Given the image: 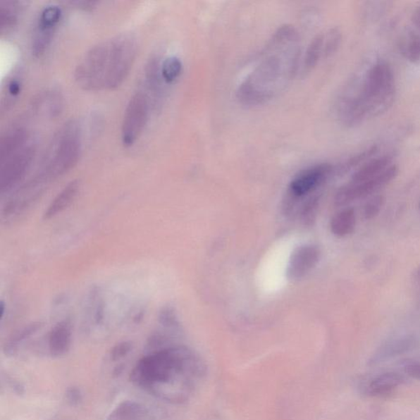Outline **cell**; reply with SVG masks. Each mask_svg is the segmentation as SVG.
Instances as JSON below:
<instances>
[{"mask_svg":"<svg viewBox=\"0 0 420 420\" xmlns=\"http://www.w3.org/2000/svg\"><path fill=\"white\" fill-rule=\"evenodd\" d=\"M22 83L18 78L13 79L8 84V92L11 97H17L21 92Z\"/></svg>","mask_w":420,"mask_h":420,"instance_id":"e575fe53","label":"cell"},{"mask_svg":"<svg viewBox=\"0 0 420 420\" xmlns=\"http://www.w3.org/2000/svg\"><path fill=\"white\" fill-rule=\"evenodd\" d=\"M19 13L18 2H2L0 4V31L8 33L16 26Z\"/></svg>","mask_w":420,"mask_h":420,"instance_id":"cb8c5ba5","label":"cell"},{"mask_svg":"<svg viewBox=\"0 0 420 420\" xmlns=\"http://www.w3.org/2000/svg\"><path fill=\"white\" fill-rule=\"evenodd\" d=\"M323 34H319L309 44L304 59V68L307 71H311L316 66L319 59L323 58Z\"/></svg>","mask_w":420,"mask_h":420,"instance_id":"484cf974","label":"cell"},{"mask_svg":"<svg viewBox=\"0 0 420 420\" xmlns=\"http://www.w3.org/2000/svg\"><path fill=\"white\" fill-rule=\"evenodd\" d=\"M404 371L414 379L420 381V363L414 362L408 364V366L404 368Z\"/></svg>","mask_w":420,"mask_h":420,"instance_id":"836d02e7","label":"cell"},{"mask_svg":"<svg viewBox=\"0 0 420 420\" xmlns=\"http://www.w3.org/2000/svg\"><path fill=\"white\" fill-rule=\"evenodd\" d=\"M356 225V211L352 208H347L334 215L330 228L335 236L344 237L354 231Z\"/></svg>","mask_w":420,"mask_h":420,"instance_id":"44dd1931","label":"cell"},{"mask_svg":"<svg viewBox=\"0 0 420 420\" xmlns=\"http://www.w3.org/2000/svg\"><path fill=\"white\" fill-rule=\"evenodd\" d=\"M299 39L292 25H284L277 30L257 67L239 87L240 102L246 106H257L283 91L297 72L301 52Z\"/></svg>","mask_w":420,"mask_h":420,"instance_id":"6da1fadb","label":"cell"},{"mask_svg":"<svg viewBox=\"0 0 420 420\" xmlns=\"http://www.w3.org/2000/svg\"><path fill=\"white\" fill-rule=\"evenodd\" d=\"M191 359L187 349L171 347L158 350L137 363L131 379L137 386L160 395L163 388H168L175 375L183 371Z\"/></svg>","mask_w":420,"mask_h":420,"instance_id":"3957f363","label":"cell"},{"mask_svg":"<svg viewBox=\"0 0 420 420\" xmlns=\"http://www.w3.org/2000/svg\"><path fill=\"white\" fill-rule=\"evenodd\" d=\"M56 26L37 20L32 39V52L36 57H41L46 53L52 42Z\"/></svg>","mask_w":420,"mask_h":420,"instance_id":"ac0fdd59","label":"cell"},{"mask_svg":"<svg viewBox=\"0 0 420 420\" xmlns=\"http://www.w3.org/2000/svg\"><path fill=\"white\" fill-rule=\"evenodd\" d=\"M397 168L394 164L386 172L368 181L359 183H349L339 190L335 197V204L338 206H343L359 199H366L392 183L397 177Z\"/></svg>","mask_w":420,"mask_h":420,"instance_id":"ba28073f","label":"cell"},{"mask_svg":"<svg viewBox=\"0 0 420 420\" xmlns=\"http://www.w3.org/2000/svg\"><path fill=\"white\" fill-rule=\"evenodd\" d=\"M43 326L42 323H32L15 333L8 341L5 344L4 352L8 354H13L16 352L19 344H21L25 340L32 337L37 333Z\"/></svg>","mask_w":420,"mask_h":420,"instance_id":"d4e9b609","label":"cell"},{"mask_svg":"<svg viewBox=\"0 0 420 420\" xmlns=\"http://www.w3.org/2000/svg\"><path fill=\"white\" fill-rule=\"evenodd\" d=\"M183 71V63L176 56H170L161 63V73L165 83L172 84L179 78Z\"/></svg>","mask_w":420,"mask_h":420,"instance_id":"4316f807","label":"cell"},{"mask_svg":"<svg viewBox=\"0 0 420 420\" xmlns=\"http://www.w3.org/2000/svg\"><path fill=\"white\" fill-rule=\"evenodd\" d=\"M81 152V128L76 120H69L55 134L39 174L48 182L63 176L78 163Z\"/></svg>","mask_w":420,"mask_h":420,"instance_id":"277c9868","label":"cell"},{"mask_svg":"<svg viewBox=\"0 0 420 420\" xmlns=\"http://www.w3.org/2000/svg\"><path fill=\"white\" fill-rule=\"evenodd\" d=\"M414 279H416L417 286L420 288V265L416 270V274H414Z\"/></svg>","mask_w":420,"mask_h":420,"instance_id":"8d00e7d4","label":"cell"},{"mask_svg":"<svg viewBox=\"0 0 420 420\" xmlns=\"http://www.w3.org/2000/svg\"><path fill=\"white\" fill-rule=\"evenodd\" d=\"M332 171L333 167L328 163L304 169L292 180L288 192L297 198L307 196L326 182Z\"/></svg>","mask_w":420,"mask_h":420,"instance_id":"30bf717a","label":"cell"},{"mask_svg":"<svg viewBox=\"0 0 420 420\" xmlns=\"http://www.w3.org/2000/svg\"><path fill=\"white\" fill-rule=\"evenodd\" d=\"M48 183L47 180L38 174V176L20 187L5 204L3 216L7 218L17 217L26 211L41 196Z\"/></svg>","mask_w":420,"mask_h":420,"instance_id":"9c48e42d","label":"cell"},{"mask_svg":"<svg viewBox=\"0 0 420 420\" xmlns=\"http://www.w3.org/2000/svg\"><path fill=\"white\" fill-rule=\"evenodd\" d=\"M161 63L159 58L153 57L149 60L144 69L147 87L154 99V105L161 101L164 94V84H166L162 77Z\"/></svg>","mask_w":420,"mask_h":420,"instance_id":"9a60e30c","label":"cell"},{"mask_svg":"<svg viewBox=\"0 0 420 420\" xmlns=\"http://www.w3.org/2000/svg\"><path fill=\"white\" fill-rule=\"evenodd\" d=\"M393 165V159L389 156L369 159L354 172L350 183H359L368 181L386 172Z\"/></svg>","mask_w":420,"mask_h":420,"instance_id":"e0dca14e","label":"cell"},{"mask_svg":"<svg viewBox=\"0 0 420 420\" xmlns=\"http://www.w3.org/2000/svg\"><path fill=\"white\" fill-rule=\"evenodd\" d=\"M156 413L144 404L133 402L126 401L113 409L109 414L106 420H156Z\"/></svg>","mask_w":420,"mask_h":420,"instance_id":"4fadbf2b","label":"cell"},{"mask_svg":"<svg viewBox=\"0 0 420 420\" xmlns=\"http://www.w3.org/2000/svg\"><path fill=\"white\" fill-rule=\"evenodd\" d=\"M385 203L383 196H375L369 199L364 204L363 209V216L366 220H371L376 218L381 211Z\"/></svg>","mask_w":420,"mask_h":420,"instance_id":"f546056e","label":"cell"},{"mask_svg":"<svg viewBox=\"0 0 420 420\" xmlns=\"http://www.w3.org/2000/svg\"><path fill=\"white\" fill-rule=\"evenodd\" d=\"M80 8H83L85 9L92 8L94 5H96L97 2L93 1H82V2H76Z\"/></svg>","mask_w":420,"mask_h":420,"instance_id":"d590c367","label":"cell"},{"mask_svg":"<svg viewBox=\"0 0 420 420\" xmlns=\"http://www.w3.org/2000/svg\"><path fill=\"white\" fill-rule=\"evenodd\" d=\"M159 321L163 327L169 329H178L179 321L176 311L172 307H164L159 314Z\"/></svg>","mask_w":420,"mask_h":420,"instance_id":"4dcf8cb0","label":"cell"},{"mask_svg":"<svg viewBox=\"0 0 420 420\" xmlns=\"http://www.w3.org/2000/svg\"><path fill=\"white\" fill-rule=\"evenodd\" d=\"M65 396H66L67 402L73 407L80 406L83 401L81 389L77 387L69 388Z\"/></svg>","mask_w":420,"mask_h":420,"instance_id":"d6a6232c","label":"cell"},{"mask_svg":"<svg viewBox=\"0 0 420 420\" xmlns=\"http://www.w3.org/2000/svg\"><path fill=\"white\" fill-rule=\"evenodd\" d=\"M28 132L22 127L10 129L0 141V160H3L22 148L29 141Z\"/></svg>","mask_w":420,"mask_h":420,"instance_id":"d6986e66","label":"cell"},{"mask_svg":"<svg viewBox=\"0 0 420 420\" xmlns=\"http://www.w3.org/2000/svg\"><path fill=\"white\" fill-rule=\"evenodd\" d=\"M403 383L402 375L396 372L378 374L370 380L366 387V393L373 397L387 396Z\"/></svg>","mask_w":420,"mask_h":420,"instance_id":"2e32d148","label":"cell"},{"mask_svg":"<svg viewBox=\"0 0 420 420\" xmlns=\"http://www.w3.org/2000/svg\"><path fill=\"white\" fill-rule=\"evenodd\" d=\"M320 249L313 245H304L295 249L288 265L287 277L299 280L307 275L319 261Z\"/></svg>","mask_w":420,"mask_h":420,"instance_id":"8fae6325","label":"cell"},{"mask_svg":"<svg viewBox=\"0 0 420 420\" xmlns=\"http://www.w3.org/2000/svg\"><path fill=\"white\" fill-rule=\"evenodd\" d=\"M132 350V343L130 342H120L115 346L111 351V359L113 362H118L128 356Z\"/></svg>","mask_w":420,"mask_h":420,"instance_id":"1f68e13d","label":"cell"},{"mask_svg":"<svg viewBox=\"0 0 420 420\" xmlns=\"http://www.w3.org/2000/svg\"><path fill=\"white\" fill-rule=\"evenodd\" d=\"M319 202V197H313L304 203L302 211V220L304 226H311L314 224L317 216Z\"/></svg>","mask_w":420,"mask_h":420,"instance_id":"f1b7e54d","label":"cell"},{"mask_svg":"<svg viewBox=\"0 0 420 420\" xmlns=\"http://www.w3.org/2000/svg\"><path fill=\"white\" fill-rule=\"evenodd\" d=\"M80 189H81V182L79 180H73L70 182L53 199L48 209L44 211L43 218L44 220L51 219L66 210L76 199Z\"/></svg>","mask_w":420,"mask_h":420,"instance_id":"5bb4252c","label":"cell"},{"mask_svg":"<svg viewBox=\"0 0 420 420\" xmlns=\"http://www.w3.org/2000/svg\"><path fill=\"white\" fill-rule=\"evenodd\" d=\"M396 81L388 62L378 60L369 68L354 92H344L338 99V114L347 127H354L382 115L392 107Z\"/></svg>","mask_w":420,"mask_h":420,"instance_id":"7a4b0ae2","label":"cell"},{"mask_svg":"<svg viewBox=\"0 0 420 420\" xmlns=\"http://www.w3.org/2000/svg\"><path fill=\"white\" fill-rule=\"evenodd\" d=\"M111 39L98 43L84 54L75 69L78 86L86 91L112 89L113 59Z\"/></svg>","mask_w":420,"mask_h":420,"instance_id":"5b68a950","label":"cell"},{"mask_svg":"<svg viewBox=\"0 0 420 420\" xmlns=\"http://www.w3.org/2000/svg\"><path fill=\"white\" fill-rule=\"evenodd\" d=\"M151 103L146 93L141 92L130 99L122 123V142L124 147L133 146L146 127Z\"/></svg>","mask_w":420,"mask_h":420,"instance_id":"52a82bcc","label":"cell"},{"mask_svg":"<svg viewBox=\"0 0 420 420\" xmlns=\"http://www.w3.org/2000/svg\"><path fill=\"white\" fill-rule=\"evenodd\" d=\"M4 313H5V304L2 301L1 303H0V315H1V319L4 318Z\"/></svg>","mask_w":420,"mask_h":420,"instance_id":"74e56055","label":"cell"},{"mask_svg":"<svg viewBox=\"0 0 420 420\" xmlns=\"http://www.w3.org/2000/svg\"><path fill=\"white\" fill-rule=\"evenodd\" d=\"M323 58H326L338 51L342 42V33L338 28H333L323 34Z\"/></svg>","mask_w":420,"mask_h":420,"instance_id":"83f0119b","label":"cell"},{"mask_svg":"<svg viewBox=\"0 0 420 420\" xmlns=\"http://www.w3.org/2000/svg\"><path fill=\"white\" fill-rule=\"evenodd\" d=\"M72 338L73 328L69 320H63L55 325L49 337V350L51 356L59 357L67 354L71 347Z\"/></svg>","mask_w":420,"mask_h":420,"instance_id":"7c38bea8","label":"cell"},{"mask_svg":"<svg viewBox=\"0 0 420 420\" xmlns=\"http://www.w3.org/2000/svg\"><path fill=\"white\" fill-rule=\"evenodd\" d=\"M36 154V144L28 142L17 152L0 160V192H11L22 181Z\"/></svg>","mask_w":420,"mask_h":420,"instance_id":"8992f818","label":"cell"},{"mask_svg":"<svg viewBox=\"0 0 420 420\" xmlns=\"http://www.w3.org/2000/svg\"><path fill=\"white\" fill-rule=\"evenodd\" d=\"M419 210H420V202H419Z\"/></svg>","mask_w":420,"mask_h":420,"instance_id":"f35d334b","label":"cell"},{"mask_svg":"<svg viewBox=\"0 0 420 420\" xmlns=\"http://www.w3.org/2000/svg\"><path fill=\"white\" fill-rule=\"evenodd\" d=\"M413 343V340L411 338L395 340V341L387 343L374 354L372 362H380L390 357L399 356V354L409 351L412 347Z\"/></svg>","mask_w":420,"mask_h":420,"instance_id":"603a6c76","label":"cell"},{"mask_svg":"<svg viewBox=\"0 0 420 420\" xmlns=\"http://www.w3.org/2000/svg\"><path fill=\"white\" fill-rule=\"evenodd\" d=\"M399 49L409 62L420 63V32L414 28L404 33L399 41Z\"/></svg>","mask_w":420,"mask_h":420,"instance_id":"7402d4cb","label":"cell"},{"mask_svg":"<svg viewBox=\"0 0 420 420\" xmlns=\"http://www.w3.org/2000/svg\"><path fill=\"white\" fill-rule=\"evenodd\" d=\"M62 106L61 94L55 91L39 94L34 102V108L36 109L37 113L49 118L57 116L61 111Z\"/></svg>","mask_w":420,"mask_h":420,"instance_id":"ffe728a7","label":"cell"}]
</instances>
